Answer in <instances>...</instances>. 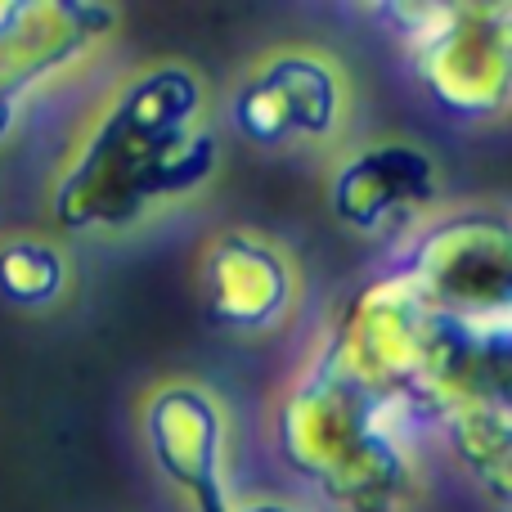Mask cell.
<instances>
[{
  "instance_id": "obj_1",
  "label": "cell",
  "mask_w": 512,
  "mask_h": 512,
  "mask_svg": "<svg viewBox=\"0 0 512 512\" xmlns=\"http://www.w3.org/2000/svg\"><path fill=\"white\" fill-rule=\"evenodd\" d=\"M212 171L216 135L203 126V81L180 63H162L99 117L54 189V221L72 234L122 230L162 198L198 189Z\"/></svg>"
},
{
  "instance_id": "obj_2",
  "label": "cell",
  "mask_w": 512,
  "mask_h": 512,
  "mask_svg": "<svg viewBox=\"0 0 512 512\" xmlns=\"http://www.w3.org/2000/svg\"><path fill=\"white\" fill-rule=\"evenodd\" d=\"M391 414L396 409L328 342L283 396L274 441L283 463L328 504L342 512H396L414 468Z\"/></svg>"
},
{
  "instance_id": "obj_3",
  "label": "cell",
  "mask_w": 512,
  "mask_h": 512,
  "mask_svg": "<svg viewBox=\"0 0 512 512\" xmlns=\"http://www.w3.org/2000/svg\"><path fill=\"white\" fill-rule=\"evenodd\" d=\"M382 23L396 27L427 99L441 113L481 122L508 104L512 72V5H382Z\"/></svg>"
},
{
  "instance_id": "obj_4",
  "label": "cell",
  "mask_w": 512,
  "mask_h": 512,
  "mask_svg": "<svg viewBox=\"0 0 512 512\" xmlns=\"http://www.w3.org/2000/svg\"><path fill=\"white\" fill-rule=\"evenodd\" d=\"M418 297L472 324H504L512 292V234L504 216L459 212L432 225L400 265Z\"/></svg>"
},
{
  "instance_id": "obj_5",
  "label": "cell",
  "mask_w": 512,
  "mask_h": 512,
  "mask_svg": "<svg viewBox=\"0 0 512 512\" xmlns=\"http://www.w3.org/2000/svg\"><path fill=\"white\" fill-rule=\"evenodd\" d=\"M117 9L99 0H5L0 5V140L32 86L99 45L117 27Z\"/></svg>"
},
{
  "instance_id": "obj_6",
  "label": "cell",
  "mask_w": 512,
  "mask_h": 512,
  "mask_svg": "<svg viewBox=\"0 0 512 512\" xmlns=\"http://www.w3.org/2000/svg\"><path fill=\"white\" fill-rule=\"evenodd\" d=\"M144 441L158 472L194 499L198 512H234L225 481V414L194 382L162 387L144 409Z\"/></svg>"
},
{
  "instance_id": "obj_7",
  "label": "cell",
  "mask_w": 512,
  "mask_h": 512,
  "mask_svg": "<svg viewBox=\"0 0 512 512\" xmlns=\"http://www.w3.org/2000/svg\"><path fill=\"white\" fill-rule=\"evenodd\" d=\"M297 301L292 261L270 239L248 230H225L203 256V306L216 328L265 333L288 319Z\"/></svg>"
},
{
  "instance_id": "obj_8",
  "label": "cell",
  "mask_w": 512,
  "mask_h": 512,
  "mask_svg": "<svg viewBox=\"0 0 512 512\" xmlns=\"http://www.w3.org/2000/svg\"><path fill=\"white\" fill-rule=\"evenodd\" d=\"M342 122V77L315 54H279L261 63L234 95V126L252 144L328 135Z\"/></svg>"
},
{
  "instance_id": "obj_9",
  "label": "cell",
  "mask_w": 512,
  "mask_h": 512,
  "mask_svg": "<svg viewBox=\"0 0 512 512\" xmlns=\"http://www.w3.org/2000/svg\"><path fill=\"white\" fill-rule=\"evenodd\" d=\"M436 194H441L436 162L418 144L387 140L337 167L328 203H333L337 221L351 225V230L387 234L391 225L409 221V212L432 203Z\"/></svg>"
},
{
  "instance_id": "obj_10",
  "label": "cell",
  "mask_w": 512,
  "mask_h": 512,
  "mask_svg": "<svg viewBox=\"0 0 512 512\" xmlns=\"http://www.w3.org/2000/svg\"><path fill=\"white\" fill-rule=\"evenodd\" d=\"M454 459L490 490L495 504H508L512 477V400H463L441 414Z\"/></svg>"
},
{
  "instance_id": "obj_11",
  "label": "cell",
  "mask_w": 512,
  "mask_h": 512,
  "mask_svg": "<svg viewBox=\"0 0 512 512\" xmlns=\"http://www.w3.org/2000/svg\"><path fill=\"white\" fill-rule=\"evenodd\" d=\"M68 288V261L45 239L0 243V297L18 310H41Z\"/></svg>"
},
{
  "instance_id": "obj_12",
  "label": "cell",
  "mask_w": 512,
  "mask_h": 512,
  "mask_svg": "<svg viewBox=\"0 0 512 512\" xmlns=\"http://www.w3.org/2000/svg\"><path fill=\"white\" fill-rule=\"evenodd\" d=\"M234 512H301V508H288V504H270V499H265V504H248V508H234Z\"/></svg>"
}]
</instances>
